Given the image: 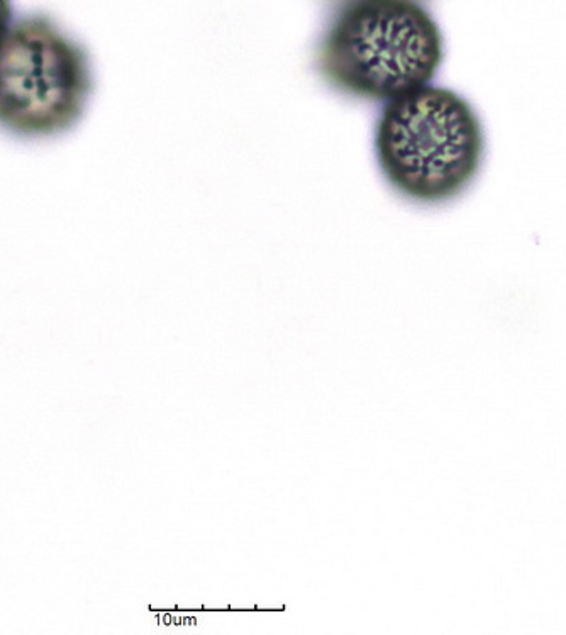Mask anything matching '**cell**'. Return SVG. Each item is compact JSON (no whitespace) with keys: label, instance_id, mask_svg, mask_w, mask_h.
<instances>
[{"label":"cell","instance_id":"4","mask_svg":"<svg viewBox=\"0 0 566 635\" xmlns=\"http://www.w3.org/2000/svg\"><path fill=\"white\" fill-rule=\"evenodd\" d=\"M14 22V9L12 0H0V42L3 41L7 31Z\"/></svg>","mask_w":566,"mask_h":635},{"label":"cell","instance_id":"5","mask_svg":"<svg viewBox=\"0 0 566 635\" xmlns=\"http://www.w3.org/2000/svg\"><path fill=\"white\" fill-rule=\"evenodd\" d=\"M332 2H334V5H336V3H339V2H344V0H332Z\"/></svg>","mask_w":566,"mask_h":635},{"label":"cell","instance_id":"1","mask_svg":"<svg viewBox=\"0 0 566 635\" xmlns=\"http://www.w3.org/2000/svg\"><path fill=\"white\" fill-rule=\"evenodd\" d=\"M371 146L376 168L395 195L439 207L477 181L486 158V132L465 95L427 83L385 102Z\"/></svg>","mask_w":566,"mask_h":635},{"label":"cell","instance_id":"3","mask_svg":"<svg viewBox=\"0 0 566 635\" xmlns=\"http://www.w3.org/2000/svg\"><path fill=\"white\" fill-rule=\"evenodd\" d=\"M88 51L48 14L15 19L0 42V129L21 139L68 132L93 93Z\"/></svg>","mask_w":566,"mask_h":635},{"label":"cell","instance_id":"2","mask_svg":"<svg viewBox=\"0 0 566 635\" xmlns=\"http://www.w3.org/2000/svg\"><path fill=\"white\" fill-rule=\"evenodd\" d=\"M446 58V39L422 0H344L314 48V70L332 92L388 102L427 85Z\"/></svg>","mask_w":566,"mask_h":635}]
</instances>
